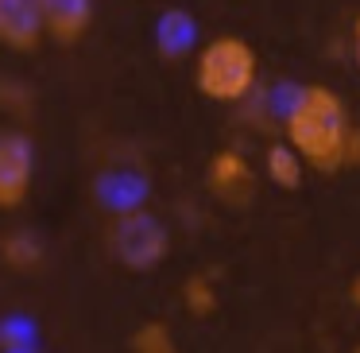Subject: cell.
<instances>
[{
    "mask_svg": "<svg viewBox=\"0 0 360 353\" xmlns=\"http://www.w3.org/2000/svg\"><path fill=\"white\" fill-rule=\"evenodd\" d=\"M264 175L275 182L279 190H298L302 187V179H306V163L295 156V148L290 144H271L267 148V156H264Z\"/></svg>",
    "mask_w": 360,
    "mask_h": 353,
    "instance_id": "9c48e42d",
    "label": "cell"
},
{
    "mask_svg": "<svg viewBox=\"0 0 360 353\" xmlns=\"http://www.w3.org/2000/svg\"><path fill=\"white\" fill-rule=\"evenodd\" d=\"M205 187L217 198L221 206H248L252 194H256V171H252L248 156L236 148H221L210 156V167H205Z\"/></svg>",
    "mask_w": 360,
    "mask_h": 353,
    "instance_id": "5b68a950",
    "label": "cell"
},
{
    "mask_svg": "<svg viewBox=\"0 0 360 353\" xmlns=\"http://www.w3.org/2000/svg\"><path fill=\"white\" fill-rule=\"evenodd\" d=\"M43 43V24L35 0H0V47L35 51Z\"/></svg>",
    "mask_w": 360,
    "mask_h": 353,
    "instance_id": "52a82bcc",
    "label": "cell"
},
{
    "mask_svg": "<svg viewBox=\"0 0 360 353\" xmlns=\"http://www.w3.org/2000/svg\"><path fill=\"white\" fill-rule=\"evenodd\" d=\"M4 260H8L12 268H35V264L43 260L39 237H32V233H12V237H4Z\"/></svg>",
    "mask_w": 360,
    "mask_h": 353,
    "instance_id": "7c38bea8",
    "label": "cell"
},
{
    "mask_svg": "<svg viewBox=\"0 0 360 353\" xmlns=\"http://www.w3.org/2000/svg\"><path fill=\"white\" fill-rule=\"evenodd\" d=\"M345 167H360V125L349 128V140H345Z\"/></svg>",
    "mask_w": 360,
    "mask_h": 353,
    "instance_id": "4fadbf2b",
    "label": "cell"
},
{
    "mask_svg": "<svg viewBox=\"0 0 360 353\" xmlns=\"http://www.w3.org/2000/svg\"><path fill=\"white\" fill-rule=\"evenodd\" d=\"M349 105L326 82H310L290 97L283 113V144L295 148L306 171L333 175L345 171V140H349Z\"/></svg>",
    "mask_w": 360,
    "mask_h": 353,
    "instance_id": "6da1fadb",
    "label": "cell"
},
{
    "mask_svg": "<svg viewBox=\"0 0 360 353\" xmlns=\"http://www.w3.org/2000/svg\"><path fill=\"white\" fill-rule=\"evenodd\" d=\"M352 353H360V342H356V349H352Z\"/></svg>",
    "mask_w": 360,
    "mask_h": 353,
    "instance_id": "2e32d148",
    "label": "cell"
},
{
    "mask_svg": "<svg viewBox=\"0 0 360 353\" xmlns=\"http://www.w3.org/2000/svg\"><path fill=\"white\" fill-rule=\"evenodd\" d=\"M349 299L356 303V311H360V272L352 275V287H349Z\"/></svg>",
    "mask_w": 360,
    "mask_h": 353,
    "instance_id": "9a60e30c",
    "label": "cell"
},
{
    "mask_svg": "<svg viewBox=\"0 0 360 353\" xmlns=\"http://www.w3.org/2000/svg\"><path fill=\"white\" fill-rule=\"evenodd\" d=\"M259 55L244 35H213L194 55V89L213 105H244L256 94Z\"/></svg>",
    "mask_w": 360,
    "mask_h": 353,
    "instance_id": "7a4b0ae2",
    "label": "cell"
},
{
    "mask_svg": "<svg viewBox=\"0 0 360 353\" xmlns=\"http://www.w3.org/2000/svg\"><path fill=\"white\" fill-rule=\"evenodd\" d=\"M128 349L132 353H179V342H174L171 326L167 322H140V326L132 330V342H128Z\"/></svg>",
    "mask_w": 360,
    "mask_h": 353,
    "instance_id": "30bf717a",
    "label": "cell"
},
{
    "mask_svg": "<svg viewBox=\"0 0 360 353\" xmlns=\"http://www.w3.org/2000/svg\"><path fill=\"white\" fill-rule=\"evenodd\" d=\"M43 24V39H55L63 47L86 39V32L94 27L97 16V0H35Z\"/></svg>",
    "mask_w": 360,
    "mask_h": 353,
    "instance_id": "8992f818",
    "label": "cell"
},
{
    "mask_svg": "<svg viewBox=\"0 0 360 353\" xmlns=\"http://www.w3.org/2000/svg\"><path fill=\"white\" fill-rule=\"evenodd\" d=\"M352 63H356V70H360V16L352 20Z\"/></svg>",
    "mask_w": 360,
    "mask_h": 353,
    "instance_id": "5bb4252c",
    "label": "cell"
},
{
    "mask_svg": "<svg viewBox=\"0 0 360 353\" xmlns=\"http://www.w3.org/2000/svg\"><path fill=\"white\" fill-rule=\"evenodd\" d=\"M198 43V20L186 8H167L155 20V47L167 58H186Z\"/></svg>",
    "mask_w": 360,
    "mask_h": 353,
    "instance_id": "ba28073f",
    "label": "cell"
},
{
    "mask_svg": "<svg viewBox=\"0 0 360 353\" xmlns=\"http://www.w3.org/2000/svg\"><path fill=\"white\" fill-rule=\"evenodd\" d=\"M35 182V144L20 128H0V210L27 202Z\"/></svg>",
    "mask_w": 360,
    "mask_h": 353,
    "instance_id": "277c9868",
    "label": "cell"
},
{
    "mask_svg": "<svg viewBox=\"0 0 360 353\" xmlns=\"http://www.w3.org/2000/svg\"><path fill=\"white\" fill-rule=\"evenodd\" d=\"M182 303H186L190 314H198V318H210L213 311H217V287H213V280L205 272L190 275L186 283H182Z\"/></svg>",
    "mask_w": 360,
    "mask_h": 353,
    "instance_id": "8fae6325",
    "label": "cell"
},
{
    "mask_svg": "<svg viewBox=\"0 0 360 353\" xmlns=\"http://www.w3.org/2000/svg\"><path fill=\"white\" fill-rule=\"evenodd\" d=\"M109 252L117 264H124L128 272H151L167 260L171 249V233L167 225L143 206H128L109 221Z\"/></svg>",
    "mask_w": 360,
    "mask_h": 353,
    "instance_id": "3957f363",
    "label": "cell"
}]
</instances>
